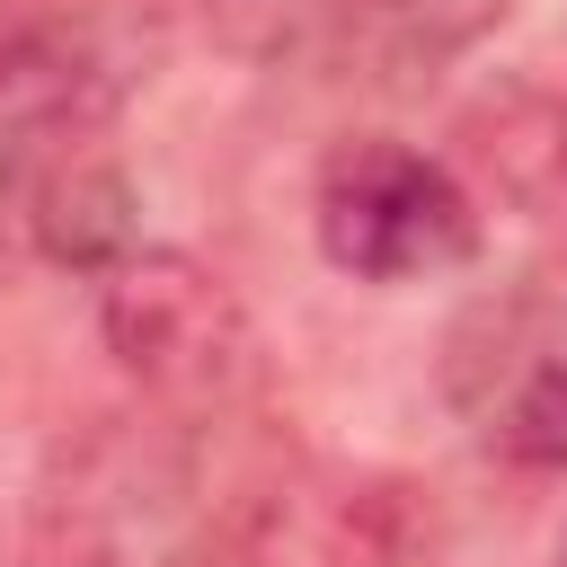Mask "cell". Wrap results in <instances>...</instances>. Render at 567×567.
<instances>
[{"instance_id": "7a4b0ae2", "label": "cell", "mask_w": 567, "mask_h": 567, "mask_svg": "<svg viewBox=\"0 0 567 567\" xmlns=\"http://www.w3.org/2000/svg\"><path fill=\"white\" fill-rule=\"evenodd\" d=\"M97 337L133 399L177 416H248L257 408V328L239 292L186 248H133L97 284Z\"/></svg>"}, {"instance_id": "52a82bcc", "label": "cell", "mask_w": 567, "mask_h": 567, "mask_svg": "<svg viewBox=\"0 0 567 567\" xmlns=\"http://www.w3.org/2000/svg\"><path fill=\"white\" fill-rule=\"evenodd\" d=\"M18 230L35 239V257H53L62 275H89V284H106L133 248H151V239H142V195H133V177H124L106 151L62 159V168L27 195Z\"/></svg>"}, {"instance_id": "277c9868", "label": "cell", "mask_w": 567, "mask_h": 567, "mask_svg": "<svg viewBox=\"0 0 567 567\" xmlns=\"http://www.w3.org/2000/svg\"><path fill=\"white\" fill-rule=\"evenodd\" d=\"M443 390L478 452L567 470V275H514L443 346Z\"/></svg>"}, {"instance_id": "ba28073f", "label": "cell", "mask_w": 567, "mask_h": 567, "mask_svg": "<svg viewBox=\"0 0 567 567\" xmlns=\"http://www.w3.org/2000/svg\"><path fill=\"white\" fill-rule=\"evenodd\" d=\"M558 186H567V106H558Z\"/></svg>"}, {"instance_id": "5b68a950", "label": "cell", "mask_w": 567, "mask_h": 567, "mask_svg": "<svg viewBox=\"0 0 567 567\" xmlns=\"http://www.w3.org/2000/svg\"><path fill=\"white\" fill-rule=\"evenodd\" d=\"M133 89V53L97 9H27L0 27V221L27 213V195L97 151Z\"/></svg>"}, {"instance_id": "6da1fadb", "label": "cell", "mask_w": 567, "mask_h": 567, "mask_svg": "<svg viewBox=\"0 0 567 567\" xmlns=\"http://www.w3.org/2000/svg\"><path fill=\"white\" fill-rule=\"evenodd\" d=\"M248 416L115 408L53 443L27 505V567H239L284 478L248 470Z\"/></svg>"}, {"instance_id": "8992f818", "label": "cell", "mask_w": 567, "mask_h": 567, "mask_svg": "<svg viewBox=\"0 0 567 567\" xmlns=\"http://www.w3.org/2000/svg\"><path fill=\"white\" fill-rule=\"evenodd\" d=\"M523 0H284L275 35L354 71V80H416L487 44Z\"/></svg>"}, {"instance_id": "9c48e42d", "label": "cell", "mask_w": 567, "mask_h": 567, "mask_svg": "<svg viewBox=\"0 0 567 567\" xmlns=\"http://www.w3.org/2000/svg\"><path fill=\"white\" fill-rule=\"evenodd\" d=\"M558 567H567V540H558Z\"/></svg>"}, {"instance_id": "3957f363", "label": "cell", "mask_w": 567, "mask_h": 567, "mask_svg": "<svg viewBox=\"0 0 567 567\" xmlns=\"http://www.w3.org/2000/svg\"><path fill=\"white\" fill-rule=\"evenodd\" d=\"M310 230L319 257L354 284H434L461 275L487 239L478 195L416 142L346 133L310 177Z\"/></svg>"}]
</instances>
